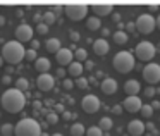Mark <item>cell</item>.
Listing matches in <instances>:
<instances>
[{
    "mask_svg": "<svg viewBox=\"0 0 160 136\" xmlns=\"http://www.w3.org/2000/svg\"><path fill=\"white\" fill-rule=\"evenodd\" d=\"M26 105V95L22 91L16 90V88H7L2 93V107L9 112V114H18L24 108Z\"/></svg>",
    "mask_w": 160,
    "mask_h": 136,
    "instance_id": "6da1fadb",
    "label": "cell"
},
{
    "mask_svg": "<svg viewBox=\"0 0 160 136\" xmlns=\"http://www.w3.org/2000/svg\"><path fill=\"white\" fill-rule=\"evenodd\" d=\"M24 52L26 48L22 47V43L11 40V42H7L2 47V59H4V62H9L14 66V64H19L24 59Z\"/></svg>",
    "mask_w": 160,
    "mask_h": 136,
    "instance_id": "7a4b0ae2",
    "label": "cell"
},
{
    "mask_svg": "<svg viewBox=\"0 0 160 136\" xmlns=\"http://www.w3.org/2000/svg\"><path fill=\"white\" fill-rule=\"evenodd\" d=\"M16 136H42V124L36 119L24 117L14 126Z\"/></svg>",
    "mask_w": 160,
    "mask_h": 136,
    "instance_id": "3957f363",
    "label": "cell"
},
{
    "mask_svg": "<svg viewBox=\"0 0 160 136\" xmlns=\"http://www.w3.org/2000/svg\"><path fill=\"white\" fill-rule=\"evenodd\" d=\"M112 64H114V69L117 71V73L128 74V73H131V71L134 69L136 59H134V55H132V52L122 50V52L115 53V57H114V60H112Z\"/></svg>",
    "mask_w": 160,
    "mask_h": 136,
    "instance_id": "277c9868",
    "label": "cell"
},
{
    "mask_svg": "<svg viewBox=\"0 0 160 136\" xmlns=\"http://www.w3.org/2000/svg\"><path fill=\"white\" fill-rule=\"evenodd\" d=\"M88 9L90 7H88L86 4H81V2L64 5V12H66V16L71 21H81V19H84L88 14Z\"/></svg>",
    "mask_w": 160,
    "mask_h": 136,
    "instance_id": "5b68a950",
    "label": "cell"
},
{
    "mask_svg": "<svg viewBox=\"0 0 160 136\" xmlns=\"http://www.w3.org/2000/svg\"><path fill=\"white\" fill-rule=\"evenodd\" d=\"M134 26L141 35H150V33L157 28V19L153 18L152 14H141L138 19H136Z\"/></svg>",
    "mask_w": 160,
    "mask_h": 136,
    "instance_id": "8992f818",
    "label": "cell"
},
{
    "mask_svg": "<svg viewBox=\"0 0 160 136\" xmlns=\"http://www.w3.org/2000/svg\"><path fill=\"white\" fill-rule=\"evenodd\" d=\"M155 45L150 42H141L136 45V50H134V55L136 59L143 60V62H150V60L155 57Z\"/></svg>",
    "mask_w": 160,
    "mask_h": 136,
    "instance_id": "52a82bcc",
    "label": "cell"
},
{
    "mask_svg": "<svg viewBox=\"0 0 160 136\" xmlns=\"http://www.w3.org/2000/svg\"><path fill=\"white\" fill-rule=\"evenodd\" d=\"M143 79L153 86V84L160 83V64H155V62H150L143 67Z\"/></svg>",
    "mask_w": 160,
    "mask_h": 136,
    "instance_id": "ba28073f",
    "label": "cell"
},
{
    "mask_svg": "<svg viewBox=\"0 0 160 136\" xmlns=\"http://www.w3.org/2000/svg\"><path fill=\"white\" fill-rule=\"evenodd\" d=\"M100 100H98L97 95H86V97H83V100H81V107H83V110L86 112V114H95V112L100 110Z\"/></svg>",
    "mask_w": 160,
    "mask_h": 136,
    "instance_id": "9c48e42d",
    "label": "cell"
},
{
    "mask_svg": "<svg viewBox=\"0 0 160 136\" xmlns=\"http://www.w3.org/2000/svg\"><path fill=\"white\" fill-rule=\"evenodd\" d=\"M36 86L40 91H50L55 86V76H52L50 73H43L36 78Z\"/></svg>",
    "mask_w": 160,
    "mask_h": 136,
    "instance_id": "30bf717a",
    "label": "cell"
},
{
    "mask_svg": "<svg viewBox=\"0 0 160 136\" xmlns=\"http://www.w3.org/2000/svg\"><path fill=\"white\" fill-rule=\"evenodd\" d=\"M16 38H18L19 43H24V42H31L33 40V28L26 23L19 24L16 28Z\"/></svg>",
    "mask_w": 160,
    "mask_h": 136,
    "instance_id": "8fae6325",
    "label": "cell"
},
{
    "mask_svg": "<svg viewBox=\"0 0 160 136\" xmlns=\"http://www.w3.org/2000/svg\"><path fill=\"white\" fill-rule=\"evenodd\" d=\"M143 107V102L141 98L138 97V95H134V97H128L124 100V103H122V108L128 112H131V114H134V112H139Z\"/></svg>",
    "mask_w": 160,
    "mask_h": 136,
    "instance_id": "7c38bea8",
    "label": "cell"
},
{
    "mask_svg": "<svg viewBox=\"0 0 160 136\" xmlns=\"http://www.w3.org/2000/svg\"><path fill=\"white\" fill-rule=\"evenodd\" d=\"M55 59H57V64H59V66H69L74 59V52L71 48H64L62 47V48L55 53Z\"/></svg>",
    "mask_w": 160,
    "mask_h": 136,
    "instance_id": "4fadbf2b",
    "label": "cell"
},
{
    "mask_svg": "<svg viewBox=\"0 0 160 136\" xmlns=\"http://www.w3.org/2000/svg\"><path fill=\"white\" fill-rule=\"evenodd\" d=\"M91 11L95 12V18H103V16H108L114 11V5L112 4H93Z\"/></svg>",
    "mask_w": 160,
    "mask_h": 136,
    "instance_id": "5bb4252c",
    "label": "cell"
},
{
    "mask_svg": "<svg viewBox=\"0 0 160 136\" xmlns=\"http://www.w3.org/2000/svg\"><path fill=\"white\" fill-rule=\"evenodd\" d=\"M128 133L131 136H141L145 133V122H141L139 119H134L128 124Z\"/></svg>",
    "mask_w": 160,
    "mask_h": 136,
    "instance_id": "9a60e30c",
    "label": "cell"
},
{
    "mask_svg": "<svg viewBox=\"0 0 160 136\" xmlns=\"http://www.w3.org/2000/svg\"><path fill=\"white\" fill-rule=\"evenodd\" d=\"M108 48H110V45H108V42L105 38H98L93 42V52L97 53V55H107L108 53Z\"/></svg>",
    "mask_w": 160,
    "mask_h": 136,
    "instance_id": "2e32d148",
    "label": "cell"
},
{
    "mask_svg": "<svg viewBox=\"0 0 160 136\" xmlns=\"http://www.w3.org/2000/svg\"><path fill=\"white\" fill-rule=\"evenodd\" d=\"M100 88L105 95H114L115 91H117V81H115L114 78H105V79L102 81Z\"/></svg>",
    "mask_w": 160,
    "mask_h": 136,
    "instance_id": "e0dca14e",
    "label": "cell"
},
{
    "mask_svg": "<svg viewBox=\"0 0 160 136\" xmlns=\"http://www.w3.org/2000/svg\"><path fill=\"white\" fill-rule=\"evenodd\" d=\"M139 90H141V84H139V81L136 79H128L124 84V91L128 97H134V95L139 93Z\"/></svg>",
    "mask_w": 160,
    "mask_h": 136,
    "instance_id": "ac0fdd59",
    "label": "cell"
},
{
    "mask_svg": "<svg viewBox=\"0 0 160 136\" xmlns=\"http://www.w3.org/2000/svg\"><path fill=\"white\" fill-rule=\"evenodd\" d=\"M83 71H84L83 64L78 62V60H72V62L69 64V67H67V73H69V76H72V78H81Z\"/></svg>",
    "mask_w": 160,
    "mask_h": 136,
    "instance_id": "d6986e66",
    "label": "cell"
},
{
    "mask_svg": "<svg viewBox=\"0 0 160 136\" xmlns=\"http://www.w3.org/2000/svg\"><path fill=\"white\" fill-rule=\"evenodd\" d=\"M35 69L38 71L40 74L48 73L50 71V60L47 59V57H38V59L35 60Z\"/></svg>",
    "mask_w": 160,
    "mask_h": 136,
    "instance_id": "ffe728a7",
    "label": "cell"
},
{
    "mask_svg": "<svg viewBox=\"0 0 160 136\" xmlns=\"http://www.w3.org/2000/svg\"><path fill=\"white\" fill-rule=\"evenodd\" d=\"M45 48L48 50V52H52V53H57L60 48H62V47H60V40H59V38H50V40H47Z\"/></svg>",
    "mask_w": 160,
    "mask_h": 136,
    "instance_id": "44dd1931",
    "label": "cell"
},
{
    "mask_svg": "<svg viewBox=\"0 0 160 136\" xmlns=\"http://www.w3.org/2000/svg\"><path fill=\"white\" fill-rule=\"evenodd\" d=\"M69 131H71V136H84L86 129H84V126L81 124V122H74Z\"/></svg>",
    "mask_w": 160,
    "mask_h": 136,
    "instance_id": "7402d4cb",
    "label": "cell"
},
{
    "mask_svg": "<svg viewBox=\"0 0 160 136\" xmlns=\"http://www.w3.org/2000/svg\"><path fill=\"white\" fill-rule=\"evenodd\" d=\"M100 26H102V21H100V18H90L86 21V28L90 29V31H98L100 29Z\"/></svg>",
    "mask_w": 160,
    "mask_h": 136,
    "instance_id": "603a6c76",
    "label": "cell"
},
{
    "mask_svg": "<svg viewBox=\"0 0 160 136\" xmlns=\"http://www.w3.org/2000/svg\"><path fill=\"white\" fill-rule=\"evenodd\" d=\"M112 38H114V42L117 43V45H124V43H128V33L126 31H115L114 35H112Z\"/></svg>",
    "mask_w": 160,
    "mask_h": 136,
    "instance_id": "cb8c5ba5",
    "label": "cell"
},
{
    "mask_svg": "<svg viewBox=\"0 0 160 136\" xmlns=\"http://www.w3.org/2000/svg\"><path fill=\"white\" fill-rule=\"evenodd\" d=\"M0 136H14V126L11 122L2 124L0 126Z\"/></svg>",
    "mask_w": 160,
    "mask_h": 136,
    "instance_id": "d4e9b609",
    "label": "cell"
},
{
    "mask_svg": "<svg viewBox=\"0 0 160 136\" xmlns=\"http://www.w3.org/2000/svg\"><path fill=\"white\" fill-rule=\"evenodd\" d=\"M112 126H114V122H112L110 117H102L100 122H98V128H100L102 131H110Z\"/></svg>",
    "mask_w": 160,
    "mask_h": 136,
    "instance_id": "484cf974",
    "label": "cell"
},
{
    "mask_svg": "<svg viewBox=\"0 0 160 136\" xmlns=\"http://www.w3.org/2000/svg\"><path fill=\"white\" fill-rule=\"evenodd\" d=\"M55 19H57V16L53 14V12H43V16H42V23L43 24H47V26H50V24H53L55 23Z\"/></svg>",
    "mask_w": 160,
    "mask_h": 136,
    "instance_id": "4316f807",
    "label": "cell"
},
{
    "mask_svg": "<svg viewBox=\"0 0 160 136\" xmlns=\"http://www.w3.org/2000/svg\"><path fill=\"white\" fill-rule=\"evenodd\" d=\"M16 90H19V91L24 93L26 90H29V81L26 79V78H19V79L16 81Z\"/></svg>",
    "mask_w": 160,
    "mask_h": 136,
    "instance_id": "83f0119b",
    "label": "cell"
},
{
    "mask_svg": "<svg viewBox=\"0 0 160 136\" xmlns=\"http://www.w3.org/2000/svg\"><path fill=\"white\" fill-rule=\"evenodd\" d=\"M74 57H76L78 62H86L88 52H86L84 48H76V52H74Z\"/></svg>",
    "mask_w": 160,
    "mask_h": 136,
    "instance_id": "f1b7e54d",
    "label": "cell"
},
{
    "mask_svg": "<svg viewBox=\"0 0 160 136\" xmlns=\"http://www.w3.org/2000/svg\"><path fill=\"white\" fill-rule=\"evenodd\" d=\"M86 136H103V131H102L98 126H91V128L86 129V133H84Z\"/></svg>",
    "mask_w": 160,
    "mask_h": 136,
    "instance_id": "f546056e",
    "label": "cell"
},
{
    "mask_svg": "<svg viewBox=\"0 0 160 136\" xmlns=\"http://www.w3.org/2000/svg\"><path fill=\"white\" fill-rule=\"evenodd\" d=\"M139 112H141V115H143L145 119H150V117L153 115V107L146 103V105H143V107H141V110H139Z\"/></svg>",
    "mask_w": 160,
    "mask_h": 136,
    "instance_id": "4dcf8cb0",
    "label": "cell"
},
{
    "mask_svg": "<svg viewBox=\"0 0 160 136\" xmlns=\"http://www.w3.org/2000/svg\"><path fill=\"white\" fill-rule=\"evenodd\" d=\"M24 59H26V60H29V62H35V60L38 59V55H36V50L28 48V50L24 52Z\"/></svg>",
    "mask_w": 160,
    "mask_h": 136,
    "instance_id": "1f68e13d",
    "label": "cell"
},
{
    "mask_svg": "<svg viewBox=\"0 0 160 136\" xmlns=\"http://www.w3.org/2000/svg\"><path fill=\"white\" fill-rule=\"evenodd\" d=\"M74 84H76L78 88H81V90H86V88H88V84H90V83H88V79H86V78H83V76H81V78H78V79H76V83H74Z\"/></svg>",
    "mask_w": 160,
    "mask_h": 136,
    "instance_id": "d6a6232c",
    "label": "cell"
},
{
    "mask_svg": "<svg viewBox=\"0 0 160 136\" xmlns=\"http://www.w3.org/2000/svg\"><path fill=\"white\" fill-rule=\"evenodd\" d=\"M59 122V115H57V112H50V114H47V124H57Z\"/></svg>",
    "mask_w": 160,
    "mask_h": 136,
    "instance_id": "836d02e7",
    "label": "cell"
},
{
    "mask_svg": "<svg viewBox=\"0 0 160 136\" xmlns=\"http://www.w3.org/2000/svg\"><path fill=\"white\" fill-rule=\"evenodd\" d=\"M36 33H38V35H47V33H48V26L43 24V23H38V24H36Z\"/></svg>",
    "mask_w": 160,
    "mask_h": 136,
    "instance_id": "e575fe53",
    "label": "cell"
},
{
    "mask_svg": "<svg viewBox=\"0 0 160 136\" xmlns=\"http://www.w3.org/2000/svg\"><path fill=\"white\" fill-rule=\"evenodd\" d=\"M62 86H64V90H72V88H74V81L64 79V81H62Z\"/></svg>",
    "mask_w": 160,
    "mask_h": 136,
    "instance_id": "d590c367",
    "label": "cell"
},
{
    "mask_svg": "<svg viewBox=\"0 0 160 136\" xmlns=\"http://www.w3.org/2000/svg\"><path fill=\"white\" fill-rule=\"evenodd\" d=\"M62 11H64V7H62V5H53V7L50 9V12H53V14H55V16H59V14H60V12H62Z\"/></svg>",
    "mask_w": 160,
    "mask_h": 136,
    "instance_id": "8d00e7d4",
    "label": "cell"
},
{
    "mask_svg": "<svg viewBox=\"0 0 160 136\" xmlns=\"http://www.w3.org/2000/svg\"><path fill=\"white\" fill-rule=\"evenodd\" d=\"M155 93H157V91H155V88H153V86H148L145 90V95H146V97H150V98L155 97Z\"/></svg>",
    "mask_w": 160,
    "mask_h": 136,
    "instance_id": "74e56055",
    "label": "cell"
},
{
    "mask_svg": "<svg viewBox=\"0 0 160 136\" xmlns=\"http://www.w3.org/2000/svg\"><path fill=\"white\" fill-rule=\"evenodd\" d=\"M2 83L5 84V86H9V84L12 83V79H11V76H9V74H4V76H2Z\"/></svg>",
    "mask_w": 160,
    "mask_h": 136,
    "instance_id": "f35d334b",
    "label": "cell"
},
{
    "mask_svg": "<svg viewBox=\"0 0 160 136\" xmlns=\"http://www.w3.org/2000/svg\"><path fill=\"white\" fill-rule=\"evenodd\" d=\"M42 107H43V103L40 100H35L33 102V108H35V110H42Z\"/></svg>",
    "mask_w": 160,
    "mask_h": 136,
    "instance_id": "ab89813d",
    "label": "cell"
},
{
    "mask_svg": "<svg viewBox=\"0 0 160 136\" xmlns=\"http://www.w3.org/2000/svg\"><path fill=\"white\" fill-rule=\"evenodd\" d=\"M69 36H71V40H72V42H78V40H79V33H78V31H71Z\"/></svg>",
    "mask_w": 160,
    "mask_h": 136,
    "instance_id": "60d3db41",
    "label": "cell"
},
{
    "mask_svg": "<svg viewBox=\"0 0 160 136\" xmlns=\"http://www.w3.org/2000/svg\"><path fill=\"white\" fill-rule=\"evenodd\" d=\"M55 76H57V78H64V76H66V71H64L62 67H59V69H57V74H55Z\"/></svg>",
    "mask_w": 160,
    "mask_h": 136,
    "instance_id": "b9f144b4",
    "label": "cell"
},
{
    "mask_svg": "<svg viewBox=\"0 0 160 136\" xmlns=\"http://www.w3.org/2000/svg\"><path fill=\"white\" fill-rule=\"evenodd\" d=\"M112 112H114V114H121V112H122V105H115V107L112 108Z\"/></svg>",
    "mask_w": 160,
    "mask_h": 136,
    "instance_id": "7bdbcfd3",
    "label": "cell"
},
{
    "mask_svg": "<svg viewBox=\"0 0 160 136\" xmlns=\"http://www.w3.org/2000/svg\"><path fill=\"white\" fill-rule=\"evenodd\" d=\"M136 28V26H134V23H128V24H126V29H128V31H132V29H134Z\"/></svg>",
    "mask_w": 160,
    "mask_h": 136,
    "instance_id": "ee69618b",
    "label": "cell"
},
{
    "mask_svg": "<svg viewBox=\"0 0 160 136\" xmlns=\"http://www.w3.org/2000/svg\"><path fill=\"white\" fill-rule=\"evenodd\" d=\"M95 67V64L91 62V60H86V67H84V69H88V71H91Z\"/></svg>",
    "mask_w": 160,
    "mask_h": 136,
    "instance_id": "f6af8a7d",
    "label": "cell"
},
{
    "mask_svg": "<svg viewBox=\"0 0 160 136\" xmlns=\"http://www.w3.org/2000/svg\"><path fill=\"white\" fill-rule=\"evenodd\" d=\"M38 47H40V43L36 42V40H31V48H33V50H36Z\"/></svg>",
    "mask_w": 160,
    "mask_h": 136,
    "instance_id": "bcb514c9",
    "label": "cell"
},
{
    "mask_svg": "<svg viewBox=\"0 0 160 136\" xmlns=\"http://www.w3.org/2000/svg\"><path fill=\"white\" fill-rule=\"evenodd\" d=\"M71 117H74V115H71L69 112H64V119H66V121H69Z\"/></svg>",
    "mask_w": 160,
    "mask_h": 136,
    "instance_id": "7dc6e473",
    "label": "cell"
},
{
    "mask_svg": "<svg viewBox=\"0 0 160 136\" xmlns=\"http://www.w3.org/2000/svg\"><path fill=\"white\" fill-rule=\"evenodd\" d=\"M35 21H36V23H42V14H36V16H35Z\"/></svg>",
    "mask_w": 160,
    "mask_h": 136,
    "instance_id": "c3c4849f",
    "label": "cell"
},
{
    "mask_svg": "<svg viewBox=\"0 0 160 136\" xmlns=\"http://www.w3.org/2000/svg\"><path fill=\"white\" fill-rule=\"evenodd\" d=\"M152 107H153V110H155L157 107H160V102H153V103H152Z\"/></svg>",
    "mask_w": 160,
    "mask_h": 136,
    "instance_id": "681fc988",
    "label": "cell"
},
{
    "mask_svg": "<svg viewBox=\"0 0 160 136\" xmlns=\"http://www.w3.org/2000/svg\"><path fill=\"white\" fill-rule=\"evenodd\" d=\"M5 24V18L4 16H0V26H4Z\"/></svg>",
    "mask_w": 160,
    "mask_h": 136,
    "instance_id": "f907efd6",
    "label": "cell"
},
{
    "mask_svg": "<svg viewBox=\"0 0 160 136\" xmlns=\"http://www.w3.org/2000/svg\"><path fill=\"white\" fill-rule=\"evenodd\" d=\"M11 73H14V67H7V74L11 76Z\"/></svg>",
    "mask_w": 160,
    "mask_h": 136,
    "instance_id": "816d5d0a",
    "label": "cell"
},
{
    "mask_svg": "<svg viewBox=\"0 0 160 136\" xmlns=\"http://www.w3.org/2000/svg\"><path fill=\"white\" fill-rule=\"evenodd\" d=\"M64 110V105H57V112H62Z\"/></svg>",
    "mask_w": 160,
    "mask_h": 136,
    "instance_id": "f5cc1de1",
    "label": "cell"
},
{
    "mask_svg": "<svg viewBox=\"0 0 160 136\" xmlns=\"http://www.w3.org/2000/svg\"><path fill=\"white\" fill-rule=\"evenodd\" d=\"M157 28L160 29V16H158V18H157Z\"/></svg>",
    "mask_w": 160,
    "mask_h": 136,
    "instance_id": "db71d44e",
    "label": "cell"
},
{
    "mask_svg": "<svg viewBox=\"0 0 160 136\" xmlns=\"http://www.w3.org/2000/svg\"><path fill=\"white\" fill-rule=\"evenodd\" d=\"M50 136H64V134H60V133H53V134H50Z\"/></svg>",
    "mask_w": 160,
    "mask_h": 136,
    "instance_id": "11a10c76",
    "label": "cell"
},
{
    "mask_svg": "<svg viewBox=\"0 0 160 136\" xmlns=\"http://www.w3.org/2000/svg\"><path fill=\"white\" fill-rule=\"evenodd\" d=\"M2 64H4V59H2V55H0V67H2Z\"/></svg>",
    "mask_w": 160,
    "mask_h": 136,
    "instance_id": "9f6ffc18",
    "label": "cell"
},
{
    "mask_svg": "<svg viewBox=\"0 0 160 136\" xmlns=\"http://www.w3.org/2000/svg\"><path fill=\"white\" fill-rule=\"evenodd\" d=\"M42 136H50V134H48V133H45V131H43V133H42Z\"/></svg>",
    "mask_w": 160,
    "mask_h": 136,
    "instance_id": "6f0895ef",
    "label": "cell"
},
{
    "mask_svg": "<svg viewBox=\"0 0 160 136\" xmlns=\"http://www.w3.org/2000/svg\"><path fill=\"white\" fill-rule=\"evenodd\" d=\"M158 47H160V43H158Z\"/></svg>",
    "mask_w": 160,
    "mask_h": 136,
    "instance_id": "680465c9",
    "label": "cell"
}]
</instances>
